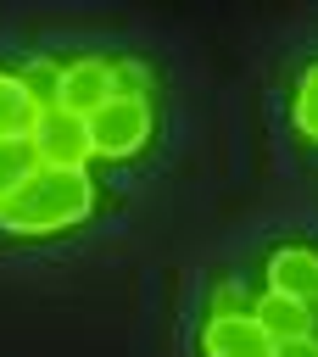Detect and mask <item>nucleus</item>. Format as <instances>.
Wrapping results in <instances>:
<instances>
[{
    "instance_id": "obj_10",
    "label": "nucleus",
    "mask_w": 318,
    "mask_h": 357,
    "mask_svg": "<svg viewBox=\"0 0 318 357\" xmlns=\"http://www.w3.org/2000/svg\"><path fill=\"white\" fill-rule=\"evenodd\" d=\"M17 78H22V89L39 100V112H45V106H56V89H61V67H56V61H28Z\"/></svg>"
},
{
    "instance_id": "obj_6",
    "label": "nucleus",
    "mask_w": 318,
    "mask_h": 357,
    "mask_svg": "<svg viewBox=\"0 0 318 357\" xmlns=\"http://www.w3.org/2000/svg\"><path fill=\"white\" fill-rule=\"evenodd\" d=\"M206 357H273V340L257 318H212L201 329Z\"/></svg>"
},
{
    "instance_id": "obj_4",
    "label": "nucleus",
    "mask_w": 318,
    "mask_h": 357,
    "mask_svg": "<svg viewBox=\"0 0 318 357\" xmlns=\"http://www.w3.org/2000/svg\"><path fill=\"white\" fill-rule=\"evenodd\" d=\"M100 100H112V61H67L61 67V89H56V106L73 112V117H89Z\"/></svg>"
},
{
    "instance_id": "obj_2",
    "label": "nucleus",
    "mask_w": 318,
    "mask_h": 357,
    "mask_svg": "<svg viewBox=\"0 0 318 357\" xmlns=\"http://www.w3.org/2000/svg\"><path fill=\"white\" fill-rule=\"evenodd\" d=\"M84 123H89V145L100 156H134L145 145V134H151V106L134 100V95H112Z\"/></svg>"
},
{
    "instance_id": "obj_7",
    "label": "nucleus",
    "mask_w": 318,
    "mask_h": 357,
    "mask_svg": "<svg viewBox=\"0 0 318 357\" xmlns=\"http://www.w3.org/2000/svg\"><path fill=\"white\" fill-rule=\"evenodd\" d=\"M262 329H268V340L279 346V340H296V335H312V312L301 307V301H290V296H262L257 301V312H251Z\"/></svg>"
},
{
    "instance_id": "obj_14",
    "label": "nucleus",
    "mask_w": 318,
    "mask_h": 357,
    "mask_svg": "<svg viewBox=\"0 0 318 357\" xmlns=\"http://www.w3.org/2000/svg\"><path fill=\"white\" fill-rule=\"evenodd\" d=\"M273 357H318V335H296V340H279Z\"/></svg>"
},
{
    "instance_id": "obj_11",
    "label": "nucleus",
    "mask_w": 318,
    "mask_h": 357,
    "mask_svg": "<svg viewBox=\"0 0 318 357\" xmlns=\"http://www.w3.org/2000/svg\"><path fill=\"white\" fill-rule=\"evenodd\" d=\"M296 123H301V134H312L318 139V61L301 73V84H296Z\"/></svg>"
},
{
    "instance_id": "obj_9",
    "label": "nucleus",
    "mask_w": 318,
    "mask_h": 357,
    "mask_svg": "<svg viewBox=\"0 0 318 357\" xmlns=\"http://www.w3.org/2000/svg\"><path fill=\"white\" fill-rule=\"evenodd\" d=\"M33 173H39L33 145H28V139H0V201H6L17 184H28Z\"/></svg>"
},
{
    "instance_id": "obj_13",
    "label": "nucleus",
    "mask_w": 318,
    "mask_h": 357,
    "mask_svg": "<svg viewBox=\"0 0 318 357\" xmlns=\"http://www.w3.org/2000/svg\"><path fill=\"white\" fill-rule=\"evenodd\" d=\"M212 307H218L212 318H251V312H257V301H251L240 284H223V290L212 296Z\"/></svg>"
},
{
    "instance_id": "obj_12",
    "label": "nucleus",
    "mask_w": 318,
    "mask_h": 357,
    "mask_svg": "<svg viewBox=\"0 0 318 357\" xmlns=\"http://www.w3.org/2000/svg\"><path fill=\"white\" fill-rule=\"evenodd\" d=\"M112 95L145 100V67H139V61H112Z\"/></svg>"
},
{
    "instance_id": "obj_3",
    "label": "nucleus",
    "mask_w": 318,
    "mask_h": 357,
    "mask_svg": "<svg viewBox=\"0 0 318 357\" xmlns=\"http://www.w3.org/2000/svg\"><path fill=\"white\" fill-rule=\"evenodd\" d=\"M28 145H33L39 167H84L89 151H95V145H89V123L73 117V112H61V106H45V112H39Z\"/></svg>"
},
{
    "instance_id": "obj_8",
    "label": "nucleus",
    "mask_w": 318,
    "mask_h": 357,
    "mask_svg": "<svg viewBox=\"0 0 318 357\" xmlns=\"http://www.w3.org/2000/svg\"><path fill=\"white\" fill-rule=\"evenodd\" d=\"M39 123V100L22 89L17 73H0V139H28Z\"/></svg>"
},
{
    "instance_id": "obj_1",
    "label": "nucleus",
    "mask_w": 318,
    "mask_h": 357,
    "mask_svg": "<svg viewBox=\"0 0 318 357\" xmlns=\"http://www.w3.org/2000/svg\"><path fill=\"white\" fill-rule=\"evenodd\" d=\"M95 206V184L84 167H39L28 184H17L0 201V229L11 234H56L84 223Z\"/></svg>"
},
{
    "instance_id": "obj_5",
    "label": "nucleus",
    "mask_w": 318,
    "mask_h": 357,
    "mask_svg": "<svg viewBox=\"0 0 318 357\" xmlns=\"http://www.w3.org/2000/svg\"><path fill=\"white\" fill-rule=\"evenodd\" d=\"M268 290L312 307V301H318V251H301V245L273 251V262H268Z\"/></svg>"
}]
</instances>
